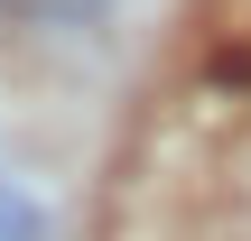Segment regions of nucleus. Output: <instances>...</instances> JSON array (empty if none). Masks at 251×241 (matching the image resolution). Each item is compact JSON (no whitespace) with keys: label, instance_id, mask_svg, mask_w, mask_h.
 Listing matches in <instances>:
<instances>
[{"label":"nucleus","instance_id":"1","mask_svg":"<svg viewBox=\"0 0 251 241\" xmlns=\"http://www.w3.org/2000/svg\"><path fill=\"white\" fill-rule=\"evenodd\" d=\"M0 241H56V214L28 186H9V176H0Z\"/></svg>","mask_w":251,"mask_h":241},{"label":"nucleus","instance_id":"2","mask_svg":"<svg viewBox=\"0 0 251 241\" xmlns=\"http://www.w3.org/2000/svg\"><path fill=\"white\" fill-rule=\"evenodd\" d=\"M205 84H224V93H242V84H251V46H214V65H205Z\"/></svg>","mask_w":251,"mask_h":241}]
</instances>
